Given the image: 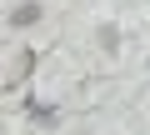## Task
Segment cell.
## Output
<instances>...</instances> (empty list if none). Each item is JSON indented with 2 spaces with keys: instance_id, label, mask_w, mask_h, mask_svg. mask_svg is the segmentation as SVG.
<instances>
[{
  "instance_id": "7a4b0ae2",
  "label": "cell",
  "mask_w": 150,
  "mask_h": 135,
  "mask_svg": "<svg viewBox=\"0 0 150 135\" xmlns=\"http://www.w3.org/2000/svg\"><path fill=\"white\" fill-rule=\"evenodd\" d=\"M25 110H30L40 125H55V110H50V105H40V100H25Z\"/></svg>"
},
{
  "instance_id": "6da1fadb",
  "label": "cell",
  "mask_w": 150,
  "mask_h": 135,
  "mask_svg": "<svg viewBox=\"0 0 150 135\" xmlns=\"http://www.w3.org/2000/svg\"><path fill=\"white\" fill-rule=\"evenodd\" d=\"M35 20H40V5H35V0H30V5H15V10H10V25H15V30H20V25H35Z\"/></svg>"
}]
</instances>
